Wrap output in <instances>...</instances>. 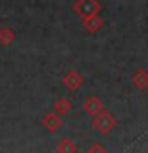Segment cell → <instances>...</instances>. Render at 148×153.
I'll use <instances>...</instances> for the list:
<instances>
[{
	"label": "cell",
	"instance_id": "obj_1",
	"mask_svg": "<svg viewBox=\"0 0 148 153\" xmlns=\"http://www.w3.org/2000/svg\"><path fill=\"white\" fill-rule=\"evenodd\" d=\"M72 8H73L78 14H81L84 19H88V18H92L94 14H95V11L99 10V5L95 3V2H86V0H80V2H75Z\"/></svg>",
	"mask_w": 148,
	"mask_h": 153
},
{
	"label": "cell",
	"instance_id": "obj_2",
	"mask_svg": "<svg viewBox=\"0 0 148 153\" xmlns=\"http://www.w3.org/2000/svg\"><path fill=\"white\" fill-rule=\"evenodd\" d=\"M62 124H64L62 118H61L57 113H54V112H48L45 117L41 118V126L45 128L48 132H56V131H59V129L62 128Z\"/></svg>",
	"mask_w": 148,
	"mask_h": 153
},
{
	"label": "cell",
	"instance_id": "obj_3",
	"mask_svg": "<svg viewBox=\"0 0 148 153\" xmlns=\"http://www.w3.org/2000/svg\"><path fill=\"white\" fill-rule=\"evenodd\" d=\"M62 83H64V86L67 89L76 91L81 85H83V76H81L76 70H70V72H67V74L64 75Z\"/></svg>",
	"mask_w": 148,
	"mask_h": 153
},
{
	"label": "cell",
	"instance_id": "obj_4",
	"mask_svg": "<svg viewBox=\"0 0 148 153\" xmlns=\"http://www.w3.org/2000/svg\"><path fill=\"white\" fill-rule=\"evenodd\" d=\"M16 40V32L10 26H2L0 27V45L2 46H11Z\"/></svg>",
	"mask_w": 148,
	"mask_h": 153
},
{
	"label": "cell",
	"instance_id": "obj_5",
	"mask_svg": "<svg viewBox=\"0 0 148 153\" xmlns=\"http://www.w3.org/2000/svg\"><path fill=\"white\" fill-rule=\"evenodd\" d=\"M94 126L97 128L100 132H107V131H110V128L113 126V120L108 113H100L94 120Z\"/></svg>",
	"mask_w": 148,
	"mask_h": 153
},
{
	"label": "cell",
	"instance_id": "obj_6",
	"mask_svg": "<svg viewBox=\"0 0 148 153\" xmlns=\"http://www.w3.org/2000/svg\"><path fill=\"white\" fill-rule=\"evenodd\" d=\"M57 153H76V143L69 137H62L56 147Z\"/></svg>",
	"mask_w": 148,
	"mask_h": 153
},
{
	"label": "cell",
	"instance_id": "obj_7",
	"mask_svg": "<svg viewBox=\"0 0 148 153\" xmlns=\"http://www.w3.org/2000/svg\"><path fill=\"white\" fill-rule=\"evenodd\" d=\"M72 110V104H70V100L69 99H65V97H59L54 102V113H57L61 117V115H65V113H69Z\"/></svg>",
	"mask_w": 148,
	"mask_h": 153
},
{
	"label": "cell",
	"instance_id": "obj_8",
	"mask_svg": "<svg viewBox=\"0 0 148 153\" xmlns=\"http://www.w3.org/2000/svg\"><path fill=\"white\" fill-rule=\"evenodd\" d=\"M84 108H86V112L91 113V115H97V112L102 108V104H100V100L97 97H92V96H91V97L86 99Z\"/></svg>",
	"mask_w": 148,
	"mask_h": 153
},
{
	"label": "cell",
	"instance_id": "obj_9",
	"mask_svg": "<svg viewBox=\"0 0 148 153\" xmlns=\"http://www.w3.org/2000/svg\"><path fill=\"white\" fill-rule=\"evenodd\" d=\"M99 24H100V21H99V19H94V16L84 19V27L88 29L89 32H95V30H97V29H99Z\"/></svg>",
	"mask_w": 148,
	"mask_h": 153
},
{
	"label": "cell",
	"instance_id": "obj_10",
	"mask_svg": "<svg viewBox=\"0 0 148 153\" xmlns=\"http://www.w3.org/2000/svg\"><path fill=\"white\" fill-rule=\"evenodd\" d=\"M86 153H107V152H105L100 145H97V143H95V145H92Z\"/></svg>",
	"mask_w": 148,
	"mask_h": 153
}]
</instances>
